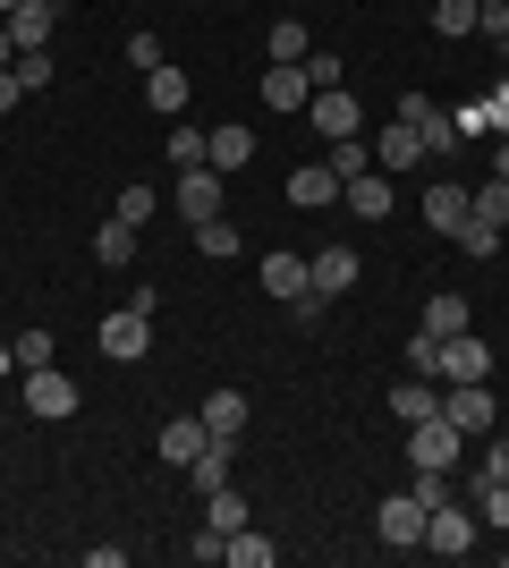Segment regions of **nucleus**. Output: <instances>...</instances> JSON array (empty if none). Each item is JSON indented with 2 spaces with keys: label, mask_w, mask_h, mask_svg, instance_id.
Masks as SVG:
<instances>
[{
  "label": "nucleus",
  "mask_w": 509,
  "mask_h": 568,
  "mask_svg": "<svg viewBox=\"0 0 509 568\" xmlns=\"http://www.w3.org/2000/svg\"><path fill=\"white\" fill-rule=\"evenodd\" d=\"M390 119H408L416 136H425V162H450V153H459V144H467L459 111H441L434 94H399V111H390Z\"/></svg>",
  "instance_id": "f257e3e1"
},
{
  "label": "nucleus",
  "mask_w": 509,
  "mask_h": 568,
  "mask_svg": "<svg viewBox=\"0 0 509 568\" xmlns=\"http://www.w3.org/2000/svg\"><path fill=\"white\" fill-rule=\"evenodd\" d=\"M459 450H467V433L450 425V416L408 425V475H459Z\"/></svg>",
  "instance_id": "f03ea898"
},
{
  "label": "nucleus",
  "mask_w": 509,
  "mask_h": 568,
  "mask_svg": "<svg viewBox=\"0 0 509 568\" xmlns=\"http://www.w3.org/2000/svg\"><path fill=\"white\" fill-rule=\"evenodd\" d=\"M441 416H450L467 442L501 433V399H492V382H441Z\"/></svg>",
  "instance_id": "7ed1b4c3"
},
{
  "label": "nucleus",
  "mask_w": 509,
  "mask_h": 568,
  "mask_svg": "<svg viewBox=\"0 0 509 568\" xmlns=\"http://www.w3.org/2000/svg\"><path fill=\"white\" fill-rule=\"evenodd\" d=\"M476 526H485V518H476V500L459 509V500L441 493L434 509H425V551H441V560H467V551H476Z\"/></svg>",
  "instance_id": "20e7f679"
},
{
  "label": "nucleus",
  "mask_w": 509,
  "mask_h": 568,
  "mask_svg": "<svg viewBox=\"0 0 509 568\" xmlns=\"http://www.w3.org/2000/svg\"><path fill=\"white\" fill-rule=\"evenodd\" d=\"M425 509H434V500L408 484V493H390L383 509H374V535H383L390 551H425Z\"/></svg>",
  "instance_id": "39448f33"
},
{
  "label": "nucleus",
  "mask_w": 509,
  "mask_h": 568,
  "mask_svg": "<svg viewBox=\"0 0 509 568\" xmlns=\"http://www.w3.org/2000/svg\"><path fill=\"white\" fill-rule=\"evenodd\" d=\"M94 348L111 356V365H136V356L153 348V314H136V306H120V314H102V332H94Z\"/></svg>",
  "instance_id": "423d86ee"
},
{
  "label": "nucleus",
  "mask_w": 509,
  "mask_h": 568,
  "mask_svg": "<svg viewBox=\"0 0 509 568\" xmlns=\"http://www.w3.org/2000/svg\"><path fill=\"white\" fill-rule=\"evenodd\" d=\"M18 382H26V407H34L43 425H69L77 416V382L60 374V365H34V374H18Z\"/></svg>",
  "instance_id": "0eeeda50"
},
{
  "label": "nucleus",
  "mask_w": 509,
  "mask_h": 568,
  "mask_svg": "<svg viewBox=\"0 0 509 568\" xmlns=\"http://www.w3.org/2000/svg\"><path fill=\"white\" fill-rule=\"evenodd\" d=\"M221 187H230V179H221L213 162L179 170V213H187V230H195V221H221V204H230V195H221Z\"/></svg>",
  "instance_id": "6e6552de"
},
{
  "label": "nucleus",
  "mask_w": 509,
  "mask_h": 568,
  "mask_svg": "<svg viewBox=\"0 0 509 568\" xmlns=\"http://www.w3.org/2000/svg\"><path fill=\"white\" fill-rule=\"evenodd\" d=\"M357 272H365L357 246H323V255H306V288H315V297H348Z\"/></svg>",
  "instance_id": "1a4fd4ad"
},
{
  "label": "nucleus",
  "mask_w": 509,
  "mask_h": 568,
  "mask_svg": "<svg viewBox=\"0 0 509 568\" xmlns=\"http://www.w3.org/2000/svg\"><path fill=\"white\" fill-rule=\"evenodd\" d=\"M306 119H315L323 144H332V136H365V111H357V94H348V85H323V94L306 102Z\"/></svg>",
  "instance_id": "9d476101"
},
{
  "label": "nucleus",
  "mask_w": 509,
  "mask_h": 568,
  "mask_svg": "<svg viewBox=\"0 0 509 568\" xmlns=\"http://www.w3.org/2000/svg\"><path fill=\"white\" fill-rule=\"evenodd\" d=\"M434 374L441 382H492V348H485V339H467V332H450L441 356H434Z\"/></svg>",
  "instance_id": "9b49d317"
},
{
  "label": "nucleus",
  "mask_w": 509,
  "mask_h": 568,
  "mask_svg": "<svg viewBox=\"0 0 509 568\" xmlns=\"http://www.w3.org/2000/svg\"><path fill=\"white\" fill-rule=\"evenodd\" d=\"M306 102H315V77L297 69V60H272V69H264V111L289 119V111H306Z\"/></svg>",
  "instance_id": "f8f14e48"
},
{
  "label": "nucleus",
  "mask_w": 509,
  "mask_h": 568,
  "mask_svg": "<svg viewBox=\"0 0 509 568\" xmlns=\"http://www.w3.org/2000/svg\"><path fill=\"white\" fill-rule=\"evenodd\" d=\"M246 390H230V382H221V390H204V407H195V416H204V433H213V442H246Z\"/></svg>",
  "instance_id": "ddd939ff"
},
{
  "label": "nucleus",
  "mask_w": 509,
  "mask_h": 568,
  "mask_svg": "<svg viewBox=\"0 0 509 568\" xmlns=\"http://www.w3.org/2000/svg\"><path fill=\"white\" fill-rule=\"evenodd\" d=\"M51 26H60V0H18V9H9V43L51 51Z\"/></svg>",
  "instance_id": "4468645a"
},
{
  "label": "nucleus",
  "mask_w": 509,
  "mask_h": 568,
  "mask_svg": "<svg viewBox=\"0 0 509 568\" xmlns=\"http://www.w3.org/2000/svg\"><path fill=\"white\" fill-rule=\"evenodd\" d=\"M425 416H441V390H434V374H408L390 390V425L408 433V425H425Z\"/></svg>",
  "instance_id": "2eb2a0df"
},
{
  "label": "nucleus",
  "mask_w": 509,
  "mask_h": 568,
  "mask_svg": "<svg viewBox=\"0 0 509 568\" xmlns=\"http://www.w3.org/2000/svg\"><path fill=\"white\" fill-rule=\"evenodd\" d=\"M204 162H213L221 179L246 170V162H255V128H238V119H230V128H204Z\"/></svg>",
  "instance_id": "dca6fc26"
},
{
  "label": "nucleus",
  "mask_w": 509,
  "mask_h": 568,
  "mask_svg": "<svg viewBox=\"0 0 509 568\" xmlns=\"http://www.w3.org/2000/svg\"><path fill=\"white\" fill-rule=\"evenodd\" d=\"M425 162V136H416L408 119H390L383 136H374V170H390V179H399V170H416Z\"/></svg>",
  "instance_id": "f3484780"
},
{
  "label": "nucleus",
  "mask_w": 509,
  "mask_h": 568,
  "mask_svg": "<svg viewBox=\"0 0 509 568\" xmlns=\"http://www.w3.org/2000/svg\"><path fill=\"white\" fill-rule=\"evenodd\" d=\"M289 204H297V213H332V204H339V179H332V162H306V170H289Z\"/></svg>",
  "instance_id": "a211bd4d"
},
{
  "label": "nucleus",
  "mask_w": 509,
  "mask_h": 568,
  "mask_svg": "<svg viewBox=\"0 0 509 568\" xmlns=\"http://www.w3.org/2000/svg\"><path fill=\"white\" fill-rule=\"evenodd\" d=\"M339 204H348L357 221H390V170H365V179H348V187H339Z\"/></svg>",
  "instance_id": "6ab92c4d"
},
{
  "label": "nucleus",
  "mask_w": 509,
  "mask_h": 568,
  "mask_svg": "<svg viewBox=\"0 0 509 568\" xmlns=\"http://www.w3.org/2000/svg\"><path fill=\"white\" fill-rule=\"evenodd\" d=\"M204 442H213V433H204V416H195V407L162 425V458H170V467H195V458H204Z\"/></svg>",
  "instance_id": "aec40b11"
},
{
  "label": "nucleus",
  "mask_w": 509,
  "mask_h": 568,
  "mask_svg": "<svg viewBox=\"0 0 509 568\" xmlns=\"http://www.w3.org/2000/svg\"><path fill=\"white\" fill-rule=\"evenodd\" d=\"M195 493H221V484H238V442H204V458L187 467Z\"/></svg>",
  "instance_id": "412c9836"
},
{
  "label": "nucleus",
  "mask_w": 509,
  "mask_h": 568,
  "mask_svg": "<svg viewBox=\"0 0 509 568\" xmlns=\"http://www.w3.org/2000/svg\"><path fill=\"white\" fill-rule=\"evenodd\" d=\"M255 281H264L272 297H281V306H289L297 288H306V255H289V246H272V255L255 263Z\"/></svg>",
  "instance_id": "4be33fe9"
},
{
  "label": "nucleus",
  "mask_w": 509,
  "mask_h": 568,
  "mask_svg": "<svg viewBox=\"0 0 509 568\" xmlns=\"http://www.w3.org/2000/svg\"><path fill=\"white\" fill-rule=\"evenodd\" d=\"M467 323H476V314H467V297H459V288H434V297H425V323H416V332L450 339V332H467Z\"/></svg>",
  "instance_id": "5701e85b"
},
{
  "label": "nucleus",
  "mask_w": 509,
  "mask_h": 568,
  "mask_svg": "<svg viewBox=\"0 0 509 568\" xmlns=\"http://www.w3.org/2000/svg\"><path fill=\"white\" fill-rule=\"evenodd\" d=\"M323 162H332V179L348 187V179H365V170H374V136H332V144H323Z\"/></svg>",
  "instance_id": "b1692460"
},
{
  "label": "nucleus",
  "mask_w": 509,
  "mask_h": 568,
  "mask_svg": "<svg viewBox=\"0 0 509 568\" xmlns=\"http://www.w3.org/2000/svg\"><path fill=\"white\" fill-rule=\"evenodd\" d=\"M94 263H111V272H128V263H136V221H120V213L102 221V230H94Z\"/></svg>",
  "instance_id": "393cba45"
},
{
  "label": "nucleus",
  "mask_w": 509,
  "mask_h": 568,
  "mask_svg": "<svg viewBox=\"0 0 509 568\" xmlns=\"http://www.w3.org/2000/svg\"><path fill=\"white\" fill-rule=\"evenodd\" d=\"M145 102H153L162 119H187V69H170V60H162V69L145 77Z\"/></svg>",
  "instance_id": "a878e982"
},
{
  "label": "nucleus",
  "mask_w": 509,
  "mask_h": 568,
  "mask_svg": "<svg viewBox=\"0 0 509 568\" xmlns=\"http://www.w3.org/2000/svg\"><path fill=\"white\" fill-rule=\"evenodd\" d=\"M425 221H434L441 237H459V230H467V187H450V179H441V187H425Z\"/></svg>",
  "instance_id": "bb28decb"
},
{
  "label": "nucleus",
  "mask_w": 509,
  "mask_h": 568,
  "mask_svg": "<svg viewBox=\"0 0 509 568\" xmlns=\"http://www.w3.org/2000/svg\"><path fill=\"white\" fill-rule=\"evenodd\" d=\"M204 526H221V535H238V526H255V509H246L238 484H221V493H204Z\"/></svg>",
  "instance_id": "cd10ccee"
},
{
  "label": "nucleus",
  "mask_w": 509,
  "mask_h": 568,
  "mask_svg": "<svg viewBox=\"0 0 509 568\" xmlns=\"http://www.w3.org/2000/svg\"><path fill=\"white\" fill-rule=\"evenodd\" d=\"M281 560V544H272V535H255V526H238V535H230V568H272Z\"/></svg>",
  "instance_id": "c85d7f7f"
},
{
  "label": "nucleus",
  "mask_w": 509,
  "mask_h": 568,
  "mask_svg": "<svg viewBox=\"0 0 509 568\" xmlns=\"http://www.w3.org/2000/svg\"><path fill=\"white\" fill-rule=\"evenodd\" d=\"M195 255L230 263V255H238V221H195Z\"/></svg>",
  "instance_id": "c756f323"
},
{
  "label": "nucleus",
  "mask_w": 509,
  "mask_h": 568,
  "mask_svg": "<svg viewBox=\"0 0 509 568\" xmlns=\"http://www.w3.org/2000/svg\"><path fill=\"white\" fill-rule=\"evenodd\" d=\"M467 213H476V221H501V230H509V179H485V187H467Z\"/></svg>",
  "instance_id": "7c9ffc66"
},
{
  "label": "nucleus",
  "mask_w": 509,
  "mask_h": 568,
  "mask_svg": "<svg viewBox=\"0 0 509 568\" xmlns=\"http://www.w3.org/2000/svg\"><path fill=\"white\" fill-rule=\"evenodd\" d=\"M434 34H450V43L476 34V0H434Z\"/></svg>",
  "instance_id": "2f4dec72"
},
{
  "label": "nucleus",
  "mask_w": 509,
  "mask_h": 568,
  "mask_svg": "<svg viewBox=\"0 0 509 568\" xmlns=\"http://www.w3.org/2000/svg\"><path fill=\"white\" fill-rule=\"evenodd\" d=\"M264 51H272V60H306L315 43H306V26H297V18H281V26L264 34Z\"/></svg>",
  "instance_id": "473e14b6"
},
{
  "label": "nucleus",
  "mask_w": 509,
  "mask_h": 568,
  "mask_svg": "<svg viewBox=\"0 0 509 568\" xmlns=\"http://www.w3.org/2000/svg\"><path fill=\"white\" fill-rule=\"evenodd\" d=\"M170 162H179V170H195V162H204V128H187V119H179V128H170Z\"/></svg>",
  "instance_id": "72a5a7b5"
},
{
  "label": "nucleus",
  "mask_w": 509,
  "mask_h": 568,
  "mask_svg": "<svg viewBox=\"0 0 509 568\" xmlns=\"http://www.w3.org/2000/svg\"><path fill=\"white\" fill-rule=\"evenodd\" d=\"M459 246H467V255H476V263H485V255H501V221H476V213H467Z\"/></svg>",
  "instance_id": "f704fd0d"
},
{
  "label": "nucleus",
  "mask_w": 509,
  "mask_h": 568,
  "mask_svg": "<svg viewBox=\"0 0 509 568\" xmlns=\"http://www.w3.org/2000/svg\"><path fill=\"white\" fill-rule=\"evenodd\" d=\"M187 560H195V568L230 560V535H221V526H195V535H187Z\"/></svg>",
  "instance_id": "c9c22d12"
},
{
  "label": "nucleus",
  "mask_w": 509,
  "mask_h": 568,
  "mask_svg": "<svg viewBox=\"0 0 509 568\" xmlns=\"http://www.w3.org/2000/svg\"><path fill=\"white\" fill-rule=\"evenodd\" d=\"M476 34L509 51V0H476Z\"/></svg>",
  "instance_id": "e433bc0d"
},
{
  "label": "nucleus",
  "mask_w": 509,
  "mask_h": 568,
  "mask_svg": "<svg viewBox=\"0 0 509 568\" xmlns=\"http://www.w3.org/2000/svg\"><path fill=\"white\" fill-rule=\"evenodd\" d=\"M9 356H18V374H34V365H51V332H18V339H9Z\"/></svg>",
  "instance_id": "4c0bfd02"
},
{
  "label": "nucleus",
  "mask_w": 509,
  "mask_h": 568,
  "mask_svg": "<svg viewBox=\"0 0 509 568\" xmlns=\"http://www.w3.org/2000/svg\"><path fill=\"white\" fill-rule=\"evenodd\" d=\"M476 518H485V526H501V535H509V484H485V493H476Z\"/></svg>",
  "instance_id": "58836bf2"
},
{
  "label": "nucleus",
  "mask_w": 509,
  "mask_h": 568,
  "mask_svg": "<svg viewBox=\"0 0 509 568\" xmlns=\"http://www.w3.org/2000/svg\"><path fill=\"white\" fill-rule=\"evenodd\" d=\"M18 85H26V94H43V85H51V51H18Z\"/></svg>",
  "instance_id": "ea45409f"
},
{
  "label": "nucleus",
  "mask_w": 509,
  "mask_h": 568,
  "mask_svg": "<svg viewBox=\"0 0 509 568\" xmlns=\"http://www.w3.org/2000/svg\"><path fill=\"white\" fill-rule=\"evenodd\" d=\"M297 69H306V77H315V94H323V85H348V69H339V60H332V51H306V60H297Z\"/></svg>",
  "instance_id": "a19ab883"
},
{
  "label": "nucleus",
  "mask_w": 509,
  "mask_h": 568,
  "mask_svg": "<svg viewBox=\"0 0 509 568\" xmlns=\"http://www.w3.org/2000/svg\"><path fill=\"white\" fill-rule=\"evenodd\" d=\"M153 204H162V195H153V187H120V221H136V230H145V221H153Z\"/></svg>",
  "instance_id": "79ce46f5"
},
{
  "label": "nucleus",
  "mask_w": 509,
  "mask_h": 568,
  "mask_svg": "<svg viewBox=\"0 0 509 568\" xmlns=\"http://www.w3.org/2000/svg\"><path fill=\"white\" fill-rule=\"evenodd\" d=\"M128 69H162V34H128Z\"/></svg>",
  "instance_id": "37998d69"
},
{
  "label": "nucleus",
  "mask_w": 509,
  "mask_h": 568,
  "mask_svg": "<svg viewBox=\"0 0 509 568\" xmlns=\"http://www.w3.org/2000/svg\"><path fill=\"white\" fill-rule=\"evenodd\" d=\"M323 306H332V297H315V288H297V297H289V323H297V332H315V323H323Z\"/></svg>",
  "instance_id": "c03bdc74"
},
{
  "label": "nucleus",
  "mask_w": 509,
  "mask_h": 568,
  "mask_svg": "<svg viewBox=\"0 0 509 568\" xmlns=\"http://www.w3.org/2000/svg\"><path fill=\"white\" fill-rule=\"evenodd\" d=\"M485 475H501V484H509V433H485Z\"/></svg>",
  "instance_id": "a18cd8bd"
},
{
  "label": "nucleus",
  "mask_w": 509,
  "mask_h": 568,
  "mask_svg": "<svg viewBox=\"0 0 509 568\" xmlns=\"http://www.w3.org/2000/svg\"><path fill=\"white\" fill-rule=\"evenodd\" d=\"M434 356H441L434 332H416V339H408V365H416V374H434Z\"/></svg>",
  "instance_id": "49530a36"
},
{
  "label": "nucleus",
  "mask_w": 509,
  "mask_h": 568,
  "mask_svg": "<svg viewBox=\"0 0 509 568\" xmlns=\"http://www.w3.org/2000/svg\"><path fill=\"white\" fill-rule=\"evenodd\" d=\"M18 102H26V85H18V69H0V119L18 111Z\"/></svg>",
  "instance_id": "de8ad7c7"
},
{
  "label": "nucleus",
  "mask_w": 509,
  "mask_h": 568,
  "mask_svg": "<svg viewBox=\"0 0 509 568\" xmlns=\"http://www.w3.org/2000/svg\"><path fill=\"white\" fill-rule=\"evenodd\" d=\"M0 69H18V43H9V18H0Z\"/></svg>",
  "instance_id": "09e8293b"
},
{
  "label": "nucleus",
  "mask_w": 509,
  "mask_h": 568,
  "mask_svg": "<svg viewBox=\"0 0 509 568\" xmlns=\"http://www.w3.org/2000/svg\"><path fill=\"white\" fill-rule=\"evenodd\" d=\"M492 179H509V128H501V153H492Z\"/></svg>",
  "instance_id": "8fccbe9b"
},
{
  "label": "nucleus",
  "mask_w": 509,
  "mask_h": 568,
  "mask_svg": "<svg viewBox=\"0 0 509 568\" xmlns=\"http://www.w3.org/2000/svg\"><path fill=\"white\" fill-rule=\"evenodd\" d=\"M0 374H18V356H9V348H0Z\"/></svg>",
  "instance_id": "3c124183"
},
{
  "label": "nucleus",
  "mask_w": 509,
  "mask_h": 568,
  "mask_svg": "<svg viewBox=\"0 0 509 568\" xmlns=\"http://www.w3.org/2000/svg\"><path fill=\"white\" fill-rule=\"evenodd\" d=\"M9 9H18V0H0V18H9Z\"/></svg>",
  "instance_id": "603ef678"
}]
</instances>
